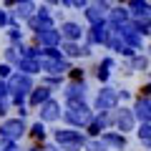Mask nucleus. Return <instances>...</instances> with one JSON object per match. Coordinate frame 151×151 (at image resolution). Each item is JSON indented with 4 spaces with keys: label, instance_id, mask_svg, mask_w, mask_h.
Masks as SVG:
<instances>
[{
    "label": "nucleus",
    "instance_id": "1",
    "mask_svg": "<svg viewBox=\"0 0 151 151\" xmlns=\"http://www.w3.org/2000/svg\"><path fill=\"white\" fill-rule=\"evenodd\" d=\"M50 141H55V144L60 146V151H83L88 136H86V131H81V129L55 124L53 129H50Z\"/></svg>",
    "mask_w": 151,
    "mask_h": 151
},
{
    "label": "nucleus",
    "instance_id": "2",
    "mask_svg": "<svg viewBox=\"0 0 151 151\" xmlns=\"http://www.w3.org/2000/svg\"><path fill=\"white\" fill-rule=\"evenodd\" d=\"M93 106L91 101H68L63 103V116H60V121H63V126H73V129H86L88 121L93 119Z\"/></svg>",
    "mask_w": 151,
    "mask_h": 151
},
{
    "label": "nucleus",
    "instance_id": "3",
    "mask_svg": "<svg viewBox=\"0 0 151 151\" xmlns=\"http://www.w3.org/2000/svg\"><path fill=\"white\" fill-rule=\"evenodd\" d=\"M91 106L93 111H116L121 106L119 103V86L113 83H103L91 93Z\"/></svg>",
    "mask_w": 151,
    "mask_h": 151
},
{
    "label": "nucleus",
    "instance_id": "4",
    "mask_svg": "<svg viewBox=\"0 0 151 151\" xmlns=\"http://www.w3.org/2000/svg\"><path fill=\"white\" fill-rule=\"evenodd\" d=\"M28 119H20V116H5V119H0V136H8L13 141H23L28 136Z\"/></svg>",
    "mask_w": 151,
    "mask_h": 151
},
{
    "label": "nucleus",
    "instance_id": "5",
    "mask_svg": "<svg viewBox=\"0 0 151 151\" xmlns=\"http://www.w3.org/2000/svg\"><path fill=\"white\" fill-rule=\"evenodd\" d=\"M60 101H91V81H65V86L60 88Z\"/></svg>",
    "mask_w": 151,
    "mask_h": 151
},
{
    "label": "nucleus",
    "instance_id": "6",
    "mask_svg": "<svg viewBox=\"0 0 151 151\" xmlns=\"http://www.w3.org/2000/svg\"><path fill=\"white\" fill-rule=\"evenodd\" d=\"M113 35V28L108 25L106 20L93 23V25H86V33H83V43H91L93 48H106L108 38Z\"/></svg>",
    "mask_w": 151,
    "mask_h": 151
},
{
    "label": "nucleus",
    "instance_id": "7",
    "mask_svg": "<svg viewBox=\"0 0 151 151\" xmlns=\"http://www.w3.org/2000/svg\"><path fill=\"white\" fill-rule=\"evenodd\" d=\"M35 113H38V119L43 121V124L55 126V124H60V116H63V101L55 98V96H50L45 103H40V106L35 108Z\"/></svg>",
    "mask_w": 151,
    "mask_h": 151
},
{
    "label": "nucleus",
    "instance_id": "8",
    "mask_svg": "<svg viewBox=\"0 0 151 151\" xmlns=\"http://www.w3.org/2000/svg\"><path fill=\"white\" fill-rule=\"evenodd\" d=\"M111 0H91L86 8L81 10V18H83V23L86 25H93V23H101V20H106V15H108V10H111Z\"/></svg>",
    "mask_w": 151,
    "mask_h": 151
},
{
    "label": "nucleus",
    "instance_id": "9",
    "mask_svg": "<svg viewBox=\"0 0 151 151\" xmlns=\"http://www.w3.org/2000/svg\"><path fill=\"white\" fill-rule=\"evenodd\" d=\"M136 126H139V121H136V113L131 106H126V103H121L119 108H116V124H113V129L121 131V134H134Z\"/></svg>",
    "mask_w": 151,
    "mask_h": 151
},
{
    "label": "nucleus",
    "instance_id": "10",
    "mask_svg": "<svg viewBox=\"0 0 151 151\" xmlns=\"http://www.w3.org/2000/svg\"><path fill=\"white\" fill-rule=\"evenodd\" d=\"M116 35H119L126 45H131V48H136V50H144V48H146V38L136 30L134 20H129V23H124V25H119V28H116Z\"/></svg>",
    "mask_w": 151,
    "mask_h": 151
},
{
    "label": "nucleus",
    "instance_id": "11",
    "mask_svg": "<svg viewBox=\"0 0 151 151\" xmlns=\"http://www.w3.org/2000/svg\"><path fill=\"white\" fill-rule=\"evenodd\" d=\"M28 40H30V43H35V45H40V48H48V45L60 48L63 35H60L58 25H55V28H45V30H38V33H33V35H28Z\"/></svg>",
    "mask_w": 151,
    "mask_h": 151
},
{
    "label": "nucleus",
    "instance_id": "12",
    "mask_svg": "<svg viewBox=\"0 0 151 151\" xmlns=\"http://www.w3.org/2000/svg\"><path fill=\"white\" fill-rule=\"evenodd\" d=\"M38 78L35 76H28V73H20V70H13V76L8 78V86H10V93H30L35 88Z\"/></svg>",
    "mask_w": 151,
    "mask_h": 151
},
{
    "label": "nucleus",
    "instance_id": "13",
    "mask_svg": "<svg viewBox=\"0 0 151 151\" xmlns=\"http://www.w3.org/2000/svg\"><path fill=\"white\" fill-rule=\"evenodd\" d=\"M60 35H63V40H83V33H86V23L83 20H76V18H65L63 23L58 25Z\"/></svg>",
    "mask_w": 151,
    "mask_h": 151
},
{
    "label": "nucleus",
    "instance_id": "14",
    "mask_svg": "<svg viewBox=\"0 0 151 151\" xmlns=\"http://www.w3.org/2000/svg\"><path fill=\"white\" fill-rule=\"evenodd\" d=\"M98 139H101L111 151H126L129 149V136L121 134V131H116V129H106Z\"/></svg>",
    "mask_w": 151,
    "mask_h": 151
},
{
    "label": "nucleus",
    "instance_id": "15",
    "mask_svg": "<svg viewBox=\"0 0 151 151\" xmlns=\"http://www.w3.org/2000/svg\"><path fill=\"white\" fill-rule=\"evenodd\" d=\"M25 139H30V144H43V141L50 139V129L48 124H43L40 119H35L30 126H28V136Z\"/></svg>",
    "mask_w": 151,
    "mask_h": 151
},
{
    "label": "nucleus",
    "instance_id": "16",
    "mask_svg": "<svg viewBox=\"0 0 151 151\" xmlns=\"http://www.w3.org/2000/svg\"><path fill=\"white\" fill-rule=\"evenodd\" d=\"M131 108H134V113H136V121H149L151 124V98L136 93L134 101H131Z\"/></svg>",
    "mask_w": 151,
    "mask_h": 151
},
{
    "label": "nucleus",
    "instance_id": "17",
    "mask_svg": "<svg viewBox=\"0 0 151 151\" xmlns=\"http://www.w3.org/2000/svg\"><path fill=\"white\" fill-rule=\"evenodd\" d=\"M50 96H55V93L50 91L48 86H43V83H35V88L28 93V106H30V111H35V108L40 106V103H45Z\"/></svg>",
    "mask_w": 151,
    "mask_h": 151
},
{
    "label": "nucleus",
    "instance_id": "18",
    "mask_svg": "<svg viewBox=\"0 0 151 151\" xmlns=\"http://www.w3.org/2000/svg\"><path fill=\"white\" fill-rule=\"evenodd\" d=\"M129 20H131V13H129L126 5H111V10H108V15H106V23L113 30L119 25H124V23H129Z\"/></svg>",
    "mask_w": 151,
    "mask_h": 151
},
{
    "label": "nucleus",
    "instance_id": "19",
    "mask_svg": "<svg viewBox=\"0 0 151 151\" xmlns=\"http://www.w3.org/2000/svg\"><path fill=\"white\" fill-rule=\"evenodd\" d=\"M126 8H129V13H131V20L151 18V0H129Z\"/></svg>",
    "mask_w": 151,
    "mask_h": 151
},
{
    "label": "nucleus",
    "instance_id": "20",
    "mask_svg": "<svg viewBox=\"0 0 151 151\" xmlns=\"http://www.w3.org/2000/svg\"><path fill=\"white\" fill-rule=\"evenodd\" d=\"M3 35H5V43L8 45H20V43L28 40L30 33L25 30V25H8L5 30H3Z\"/></svg>",
    "mask_w": 151,
    "mask_h": 151
},
{
    "label": "nucleus",
    "instance_id": "21",
    "mask_svg": "<svg viewBox=\"0 0 151 151\" xmlns=\"http://www.w3.org/2000/svg\"><path fill=\"white\" fill-rule=\"evenodd\" d=\"M88 73H91V78L98 83V86H103V83H113V70L106 68V65H101L98 60H93V65L88 68Z\"/></svg>",
    "mask_w": 151,
    "mask_h": 151
},
{
    "label": "nucleus",
    "instance_id": "22",
    "mask_svg": "<svg viewBox=\"0 0 151 151\" xmlns=\"http://www.w3.org/2000/svg\"><path fill=\"white\" fill-rule=\"evenodd\" d=\"M65 81H68V78H65V76H58V73H40V76H38V83L48 86L53 93H58L60 88L65 86Z\"/></svg>",
    "mask_w": 151,
    "mask_h": 151
},
{
    "label": "nucleus",
    "instance_id": "23",
    "mask_svg": "<svg viewBox=\"0 0 151 151\" xmlns=\"http://www.w3.org/2000/svg\"><path fill=\"white\" fill-rule=\"evenodd\" d=\"M106 129H108V126H106V121H103V116H101V113H93V119L88 121V126H86L83 131H86L88 139H98Z\"/></svg>",
    "mask_w": 151,
    "mask_h": 151
},
{
    "label": "nucleus",
    "instance_id": "24",
    "mask_svg": "<svg viewBox=\"0 0 151 151\" xmlns=\"http://www.w3.org/2000/svg\"><path fill=\"white\" fill-rule=\"evenodd\" d=\"M60 50H63V55L68 60H73V63L81 60V40H63V43H60Z\"/></svg>",
    "mask_w": 151,
    "mask_h": 151
},
{
    "label": "nucleus",
    "instance_id": "25",
    "mask_svg": "<svg viewBox=\"0 0 151 151\" xmlns=\"http://www.w3.org/2000/svg\"><path fill=\"white\" fill-rule=\"evenodd\" d=\"M15 70H20V73H28V76H40V63H38V58H20L15 63Z\"/></svg>",
    "mask_w": 151,
    "mask_h": 151
},
{
    "label": "nucleus",
    "instance_id": "26",
    "mask_svg": "<svg viewBox=\"0 0 151 151\" xmlns=\"http://www.w3.org/2000/svg\"><path fill=\"white\" fill-rule=\"evenodd\" d=\"M65 78H68V81H88V78H91V73H88L86 65L73 63V65H70V70L65 73Z\"/></svg>",
    "mask_w": 151,
    "mask_h": 151
},
{
    "label": "nucleus",
    "instance_id": "27",
    "mask_svg": "<svg viewBox=\"0 0 151 151\" xmlns=\"http://www.w3.org/2000/svg\"><path fill=\"white\" fill-rule=\"evenodd\" d=\"M0 60H5V63L15 65L18 60H20V50H18L15 45H8V43H5V48L0 50Z\"/></svg>",
    "mask_w": 151,
    "mask_h": 151
},
{
    "label": "nucleus",
    "instance_id": "28",
    "mask_svg": "<svg viewBox=\"0 0 151 151\" xmlns=\"http://www.w3.org/2000/svg\"><path fill=\"white\" fill-rule=\"evenodd\" d=\"M134 134H136L139 141H149L151 139V124H149V121H139V126H136Z\"/></svg>",
    "mask_w": 151,
    "mask_h": 151
},
{
    "label": "nucleus",
    "instance_id": "29",
    "mask_svg": "<svg viewBox=\"0 0 151 151\" xmlns=\"http://www.w3.org/2000/svg\"><path fill=\"white\" fill-rule=\"evenodd\" d=\"M134 96H136V93L131 91L129 86H119V103H126V106H131Z\"/></svg>",
    "mask_w": 151,
    "mask_h": 151
},
{
    "label": "nucleus",
    "instance_id": "30",
    "mask_svg": "<svg viewBox=\"0 0 151 151\" xmlns=\"http://www.w3.org/2000/svg\"><path fill=\"white\" fill-rule=\"evenodd\" d=\"M83 151H111V149H108V146L103 144L101 139H88V141H86V149H83Z\"/></svg>",
    "mask_w": 151,
    "mask_h": 151
},
{
    "label": "nucleus",
    "instance_id": "31",
    "mask_svg": "<svg viewBox=\"0 0 151 151\" xmlns=\"http://www.w3.org/2000/svg\"><path fill=\"white\" fill-rule=\"evenodd\" d=\"M91 58H96V48L91 43H83L81 40V60H91Z\"/></svg>",
    "mask_w": 151,
    "mask_h": 151
},
{
    "label": "nucleus",
    "instance_id": "32",
    "mask_svg": "<svg viewBox=\"0 0 151 151\" xmlns=\"http://www.w3.org/2000/svg\"><path fill=\"white\" fill-rule=\"evenodd\" d=\"M10 20H13V13L8 10V8L0 5V30H5V28L10 25Z\"/></svg>",
    "mask_w": 151,
    "mask_h": 151
},
{
    "label": "nucleus",
    "instance_id": "33",
    "mask_svg": "<svg viewBox=\"0 0 151 151\" xmlns=\"http://www.w3.org/2000/svg\"><path fill=\"white\" fill-rule=\"evenodd\" d=\"M10 111H13V103H10V98H0V119L10 116Z\"/></svg>",
    "mask_w": 151,
    "mask_h": 151
},
{
    "label": "nucleus",
    "instance_id": "34",
    "mask_svg": "<svg viewBox=\"0 0 151 151\" xmlns=\"http://www.w3.org/2000/svg\"><path fill=\"white\" fill-rule=\"evenodd\" d=\"M10 103H13V108L25 106V103H28V96H25V93H10Z\"/></svg>",
    "mask_w": 151,
    "mask_h": 151
},
{
    "label": "nucleus",
    "instance_id": "35",
    "mask_svg": "<svg viewBox=\"0 0 151 151\" xmlns=\"http://www.w3.org/2000/svg\"><path fill=\"white\" fill-rule=\"evenodd\" d=\"M65 18H68V10H65V8H60V5L53 8V20H55V25H60Z\"/></svg>",
    "mask_w": 151,
    "mask_h": 151
},
{
    "label": "nucleus",
    "instance_id": "36",
    "mask_svg": "<svg viewBox=\"0 0 151 151\" xmlns=\"http://www.w3.org/2000/svg\"><path fill=\"white\" fill-rule=\"evenodd\" d=\"M13 70H15V65H10V63H5V60H0V78H10L13 76Z\"/></svg>",
    "mask_w": 151,
    "mask_h": 151
},
{
    "label": "nucleus",
    "instance_id": "37",
    "mask_svg": "<svg viewBox=\"0 0 151 151\" xmlns=\"http://www.w3.org/2000/svg\"><path fill=\"white\" fill-rule=\"evenodd\" d=\"M136 93H139V96H146V98H151V81H144L139 88H136Z\"/></svg>",
    "mask_w": 151,
    "mask_h": 151
},
{
    "label": "nucleus",
    "instance_id": "38",
    "mask_svg": "<svg viewBox=\"0 0 151 151\" xmlns=\"http://www.w3.org/2000/svg\"><path fill=\"white\" fill-rule=\"evenodd\" d=\"M13 113H15V116H20V119H28V116H30V106H28V103H25V106H18V108H13Z\"/></svg>",
    "mask_w": 151,
    "mask_h": 151
},
{
    "label": "nucleus",
    "instance_id": "39",
    "mask_svg": "<svg viewBox=\"0 0 151 151\" xmlns=\"http://www.w3.org/2000/svg\"><path fill=\"white\" fill-rule=\"evenodd\" d=\"M0 98H10V86L5 78H0Z\"/></svg>",
    "mask_w": 151,
    "mask_h": 151
},
{
    "label": "nucleus",
    "instance_id": "40",
    "mask_svg": "<svg viewBox=\"0 0 151 151\" xmlns=\"http://www.w3.org/2000/svg\"><path fill=\"white\" fill-rule=\"evenodd\" d=\"M40 149H43V151H60V146L58 144H55V141H43V144H40Z\"/></svg>",
    "mask_w": 151,
    "mask_h": 151
},
{
    "label": "nucleus",
    "instance_id": "41",
    "mask_svg": "<svg viewBox=\"0 0 151 151\" xmlns=\"http://www.w3.org/2000/svg\"><path fill=\"white\" fill-rule=\"evenodd\" d=\"M88 3H91V0H73V10H70V13H81Z\"/></svg>",
    "mask_w": 151,
    "mask_h": 151
},
{
    "label": "nucleus",
    "instance_id": "42",
    "mask_svg": "<svg viewBox=\"0 0 151 151\" xmlns=\"http://www.w3.org/2000/svg\"><path fill=\"white\" fill-rule=\"evenodd\" d=\"M0 5H3V8H8V10H13V8L18 5V0H0Z\"/></svg>",
    "mask_w": 151,
    "mask_h": 151
},
{
    "label": "nucleus",
    "instance_id": "43",
    "mask_svg": "<svg viewBox=\"0 0 151 151\" xmlns=\"http://www.w3.org/2000/svg\"><path fill=\"white\" fill-rule=\"evenodd\" d=\"M40 3H45V5H50V8H58L60 5V0H40Z\"/></svg>",
    "mask_w": 151,
    "mask_h": 151
},
{
    "label": "nucleus",
    "instance_id": "44",
    "mask_svg": "<svg viewBox=\"0 0 151 151\" xmlns=\"http://www.w3.org/2000/svg\"><path fill=\"white\" fill-rule=\"evenodd\" d=\"M23 151H43V149H40V144H30L28 149H23Z\"/></svg>",
    "mask_w": 151,
    "mask_h": 151
},
{
    "label": "nucleus",
    "instance_id": "45",
    "mask_svg": "<svg viewBox=\"0 0 151 151\" xmlns=\"http://www.w3.org/2000/svg\"><path fill=\"white\" fill-rule=\"evenodd\" d=\"M144 53H146V55H149V58H151V40H149V43H146V48H144Z\"/></svg>",
    "mask_w": 151,
    "mask_h": 151
},
{
    "label": "nucleus",
    "instance_id": "46",
    "mask_svg": "<svg viewBox=\"0 0 151 151\" xmlns=\"http://www.w3.org/2000/svg\"><path fill=\"white\" fill-rule=\"evenodd\" d=\"M113 5H126V3H129V0H111Z\"/></svg>",
    "mask_w": 151,
    "mask_h": 151
},
{
    "label": "nucleus",
    "instance_id": "47",
    "mask_svg": "<svg viewBox=\"0 0 151 151\" xmlns=\"http://www.w3.org/2000/svg\"><path fill=\"white\" fill-rule=\"evenodd\" d=\"M144 76H146V81H151V68H149V70H146V73H144Z\"/></svg>",
    "mask_w": 151,
    "mask_h": 151
},
{
    "label": "nucleus",
    "instance_id": "48",
    "mask_svg": "<svg viewBox=\"0 0 151 151\" xmlns=\"http://www.w3.org/2000/svg\"><path fill=\"white\" fill-rule=\"evenodd\" d=\"M18 3H20V0H18Z\"/></svg>",
    "mask_w": 151,
    "mask_h": 151
}]
</instances>
